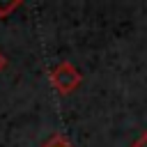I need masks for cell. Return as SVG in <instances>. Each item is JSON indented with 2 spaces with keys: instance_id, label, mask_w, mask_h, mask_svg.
Here are the masks:
<instances>
[{
  "instance_id": "1",
  "label": "cell",
  "mask_w": 147,
  "mask_h": 147,
  "mask_svg": "<svg viewBox=\"0 0 147 147\" xmlns=\"http://www.w3.org/2000/svg\"><path fill=\"white\" fill-rule=\"evenodd\" d=\"M48 78H51V85L55 87V92L62 94V96L76 92L80 87V83H83V74L71 62H60L57 67H53L51 74H48Z\"/></svg>"
},
{
  "instance_id": "2",
  "label": "cell",
  "mask_w": 147,
  "mask_h": 147,
  "mask_svg": "<svg viewBox=\"0 0 147 147\" xmlns=\"http://www.w3.org/2000/svg\"><path fill=\"white\" fill-rule=\"evenodd\" d=\"M41 147H74V142H71L67 136H62V133H53Z\"/></svg>"
},
{
  "instance_id": "4",
  "label": "cell",
  "mask_w": 147,
  "mask_h": 147,
  "mask_svg": "<svg viewBox=\"0 0 147 147\" xmlns=\"http://www.w3.org/2000/svg\"><path fill=\"white\" fill-rule=\"evenodd\" d=\"M131 147H147V129H145V131H142V133L131 142Z\"/></svg>"
},
{
  "instance_id": "5",
  "label": "cell",
  "mask_w": 147,
  "mask_h": 147,
  "mask_svg": "<svg viewBox=\"0 0 147 147\" xmlns=\"http://www.w3.org/2000/svg\"><path fill=\"white\" fill-rule=\"evenodd\" d=\"M5 67H7V57H5V53L0 51V71H2Z\"/></svg>"
},
{
  "instance_id": "3",
  "label": "cell",
  "mask_w": 147,
  "mask_h": 147,
  "mask_svg": "<svg viewBox=\"0 0 147 147\" xmlns=\"http://www.w3.org/2000/svg\"><path fill=\"white\" fill-rule=\"evenodd\" d=\"M23 2L21 0H7V2H0V18H7L9 14H14Z\"/></svg>"
}]
</instances>
